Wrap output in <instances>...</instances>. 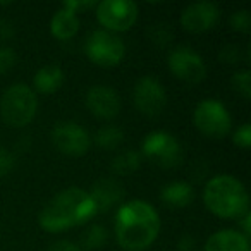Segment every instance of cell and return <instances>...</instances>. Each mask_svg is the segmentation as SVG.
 Here are the masks:
<instances>
[{"mask_svg":"<svg viewBox=\"0 0 251 251\" xmlns=\"http://www.w3.org/2000/svg\"><path fill=\"white\" fill-rule=\"evenodd\" d=\"M16 64V53L9 47H0V76L12 69Z\"/></svg>","mask_w":251,"mask_h":251,"instance_id":"25","label":"cell"},{"mask_svg":"<svg viewBox=\"0 0 251 251\" xmlns=\"http://www.w3.org/2000/svg\"><path fill=\"white\" fill-rule=\"evenodd\" d=\"M220 11L212 2H196L181 12V26L188 33H205L217 26Z\"/></svg>","mask_w":251,"mask_h":251,"instance_id":"12","label":"cell"},{"mask_svg":"<svg viewBox=\"0 0 251 251\" xmlns=\"http://www.w3.org/2000/svg\"><path fill=\"white\" fill-rule=\"evenodd\" d=\"M169 69L177 79L188 84H200L206 76V66L200 53L189 47H177L169 53Z\"/></svg>","mask_w":251,"mask_h":251,"instance_id":"10","label":"cell"},{"mask_svg":"<svg viewBox=\"0 0 251 251\" xmlns=\"http://www.w3.org/2000/svg\"><path fill=\"white\" fill-rule=\"evenodd\" d=\"M205 206L220 219H241L250 212V196L239 179L219 174L206 182L203 189Z\"/></svg>","mask_w":251,"mask_h":251,"instance_id":"3","label":"cell"},{"mask_svg":"<svg viewBox=\"0 0 251 251\" xmlns=\"http://www.w3.org/2000/svg\"><path fill=\"white\" fill-rule=\"evenodd\" d=\"M241 227H243V236H246L250 239V234H251V213L246 212L243 217H241Z\"/></svg>","mask_w":251,"mask_h":251,"instance_id":"31","label":"cell"},{"mask_svg":"<svg viewBox=\"0 0 251 251\" xmlns=\"http://www.w3.org/2000/svg\"><path fill=\"white\" fill-rule=\"evenodd\" d=\"M160 232L157 210L143 200H131L115 213V237L127 251H143L153 244Z\"/></svg>","mask_w":251,"mask_h":251,"instance_id":"1","label":"cell"},{"mask_svg":"<svg viewBox=\"0 0 251 251\" xmlns=\"http://www.w3.org/2000/svg\"><path fill=\"white\" fill-rule=\"evenodd\" d=\"M141 155L136 150H126L115 155L112 160V171L117 176H129L140 169Z\"/></svg>","mask_w":251,"mask_h":251,"instance_id":"19","label":"cell"},{"mask_svg":"<svg viewBox=\"0 0 251 251\" xmlns=\"http://www.w3.org/2000/svg\"><path fill=\"white\" fill-rule=\"evenodd\" d=\"M33 84H35V90L43 95L55 93L64 84V71L60 69V66H55V64L43 66L33 77Z\"/></svg>","mask_w":251,"mask_h":251,"instance_id":"18","label":"cell"},{"mask_svg":"<svg viewBox=\"0 0 251 251\" xmlns=\"http://www.w3.org/2000/svg\"><path fill=\"white\" fill-rule=\"evenodd\" d=\"M232 143L244 150L251 147V124H243L241 127H237L232 136Z\"/></svg>","mask_w":251,"mask_h":251,"instance_id":"24","label":"cell"},{"mask_svg":"<svg viewBox=\"0 0 251 251\" xmlns=\"http://www.w3.org/2000/svg\"><path fill=\"white\" fill-rule=\"evenodd\" d=\"M193 198H195V193L193 188L184 181H176L171 184L164 186L160 191V200L165 206L169 208H186V206L191 205Z\"/></svg>","mask_w":251,"mask_h":251,"instance_id":"17","label":"cell"},{"mask_svg":"<svg viewBox=\"0 0 251 251\" xmlns=\"http://www.w3.org/2000/svg\"><path fill=\"white\" fill-rule=\"evenodd\" d=\"M14 36V26L9 21L0 19V40H9Z\"/></svg>","mask_w":251,"mask_h":251,"instance_id":"29","label":"cell"},{"mask_svg":"<svg viewBox=\"0 0 251 251\" xmlns=\"http://www.w3.org/2000/svg\"><path fill=\"white\" fill-rule=\"evenodd\" d=\"M193 248H195V239H193V236L184 234L177 243V251H193Z\"/></svg>","mask_w":251,"mask_h":251,"instance_id":"30","label":"cell"},{"mask_svg":"<svg viewBox=\"0 0 251 251\" xmlns=\"http://www.w3.org/2000/svg\"><path fill=\"white\" fill-rule=\"evenodd\" d=\"M193 124L201 134L212 140H220L229 134L232 119L226 105L219 100H203L193 112Z\"/></svg>","mask_w":251,"mask_h":251,"instance_id":"5","label":"cell"},{"mask_svg":"<svg viewBox=\"0 0 251 251\" xmlns=\"http://www.w3.org/2000/svg\"><path fill=\"white\" fill-rule=\"evenodd\" d=\"M90 196L98 212H107L112 206L121 203L122 196H124V188L115 179H100L98 182H95Z\"/></svg>","mask_w":251,"mask_h":251,"instance_id":"14","label":"cell"},{"mask_svg":"<svg viewBox=\"0 0 251 251\" xmlns=\"http://www.w3.org/2000/svg\"><path fill=\"white\" fill-rule=\"evenodd\" d=\"M49 251H81V248L71 241H59V243H53Z\"/></svg>","mask_w":251,"mask_h":251,"instance_id":"28","label":"cell"},{"mask_svg":"<svg viewBox=\"0 0 251 251\" xmlns=\"http://www.w3.org/2000/svg\"><path fill=\"white\" fill-rule=\"evenodd\" d=\"M232 86L243 98L250 100L251 98V73L248 69L237 71L232 76Z\"/></svg>","mask_w":251,"mask_h":251,"instance_id":"22","label":"cell"},{"mask_svg":"<svg viewBox=\"0 0 251 251\" xmlns=\"http://www.w3.org/2000/svg\"><path fill=\"white\" fill-rule=\"evenodd\" d=\"M134 107L147 117H157L167 105V93L165 88L157 77L145 76L138 79L133 91Z\"/></svg>","mask_w":251,"mask_h":251,"instance_id":"11","label":"cell"},{"mask_svg":"<svg viewBox=\"0 0 251 251\" xmlns=\"http://www.w3.org/2000/svg\"><path fill=\"white\" fill-rule=\"evenodd\" d=\"M203 251H251L250 239L234 229H222L208 237Z\"/></svg>","mask_w":251,"mask_h":251,"instance_id":"15","label":"cell"},{"mask_svg":"<svg viewBox=\"0 0 251 251\" xmlns=\"http://www.w3.org/2000/svg\"><path fill=\"white\" fill-rule=\"evenodd\" d=\"M86 107L95 117L103 119H114L115 115L121 110V98L119 93L110 86H103V84H98V86H91L86 93Z\"/></svg>","mask_w":251,"mask_h":251,"instance_id":"13","label":"cell"},{"mask_svg":"<svg viewBox=\"0 0 251 251\" xmlns=\"http://www.w3.org/2000/svg\"><path fill=\"white\" fill-rule=\"evenodd\" d=\"M52 143L62 155L83 157L90 150L91 138L83 126L73 121H64L52 129Z\"/></svg>","mask_w":251,"mask_h":251,"instance_id":"9","label":"cell"},{"mask_svg":"<svg viewBox=\"0 0 251 251\" xmlns=\"http://www.w3.org/2000/svg\"><path fill=\"white\" fill-rule=\"evenodd\" d=\"M141 153L151 164L162 169H172L181 164L182 148L179 141L167 131H153L147 134L141 145Z\"/></svg>","mask_w":251,"mask_h":251,"instance_id":"7","label":"cell"},{"mask_svg":"<svg viewBox=\"0 0 251 251\" xmlns=\"http://www.w3.org/2000/svg\"><path fill=\"white\" fill-rule=\"evenodd\" d=\"M97 19L105 31H127L138 21V5L131 0H103L97 4Z\"/></svg>","mask_w":251,"mask_h":251,"instance_id":"8","label":"cell"},{"mask_svg":"<svg viewBox=\"0 0 251 251\" xmlns=\"http://www.w3.org/2000/svg\"><path fill=\"white\" fill-rule=\"evenodd\" d=\"M107 239H108V232L103 226H90L86 229V232L83 234L81 237V246L88 251H95V250H101V248L107 244Z\"/></svg>","mask_w":251,"mask_h":251,"instance_id":"21","label":"cell"},{"mask_svg":"<svg viewBox=\"0 0 251 251\" xmlns=\"http://www.w3.org/2000/svg\"><path fill=\"white\" fill-rule=\"evenodd\" d=\"M122 140H124V133L117 126H105V127H100L95 134V143L105 150L117 148L122 143Z\"/></svg>","mask_w":251,"mask_h":251,"instance_id":"20","label":"cell"},{"mask_svg":"<svg viewBox=\"0 0 251 251\" xmlns=\"http://www.w3.org/2000/svg\"><path fill=\"white\" fill-rule=\"evenodd\" d=\"M77 31H79V18L76 12L62 7L53 14L52 21H50V33L53 38L60 40V42H67Z\"/></svg>","mask_w":251,"mask_h":251,"instance_id":"16","label":"cell"},{"mask_svg":"<svg viewBox=\"0 0 251 251\" xmlns=\"http://www.w3.org/2000/svg\"><path fill=\"white\" fill-rule=\"evenodd\" d=\"M38 110V98L28 84H12L0 98L2 121L11 127H25L35 119Z\"/></svg>","mask_w":251,"mask_h":251,"instance_id":"4","label":"cell"},{"mask_svg":"<svg viewBox=\"0 0 251 251\" xmlns=\"http://www.w3.org/2000/svg\"><path fill=\"white\" fill-rule=\"evenodd\" d=\"M14 167V155L7 148L0 147V177L7 176Z\"/></svg>","mask_w":251,"mask_h":251,"instance_id":"26","label":"cell"},{"mask_svg":"<svg viewBox=\"0 0 251 251\" xmlns=\"http://www.w3.org/2000/svg\"><path fill=\"white\" fill-rule=\"evenodd\" d=\"M98 213L90 193L81 188H67L55 195L40 212V227L47 232H62L86 224Z\"/></svg>","mask_w":251,"mask_h":251,"instance_id":"2","label":"cell"},{"mask_svg":"<svg viewBox=\"0 0 251 251\" xmlns=\"http://www.w3.org/2000/svg\"><path fill=\"white\" fill-rule=\"evenodd\" d=\"M86 57L100 67H115L122 62L126 53L124 42L117 35L105 29H97L84 43Z\"/></svg>","mask_w":251,"mask_h":251,"instance_id":"6","label":"cell"},{"mask_svg":"<svg viewBox=\"0 0 251 251\" xmlns=\"http://www.w3.org/2000/svg\"><path fill=\"white\" fill-rule=\"evenodd\" d=\"M230 28L243 35H250L251 31V16L248 11H237L230 16Z\"/></svg>","mask_w":251,"mask_h":251,"instance_id":"23","label":"cell"},{"mask_svg":"<svg viewBox=\"0 0 251 251\" xmlns=\"http://www.w3.org/2000/svg\"><path fill=\"white\" fill-rule=\"evenodd\" d=\"M150 35L153 43H157V45H167V42H171V36H172L171 31L165 26H153Z\"/></svg>","mask_w":251,"mask_h":251,"instance_id":"27","label":"cell"}]
</instances>
